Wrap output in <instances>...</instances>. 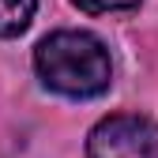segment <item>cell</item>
Returning <instances> with one entry per match:
<instances>
[{
    "label": "cell",
    "instance_id": "6da1fadb",
    "mask_svg": "<svg viewBox=\"0 0 158 158\" xmlns=\"http://www.w3.org/2000/svg\"><path fill=\"white\" fill-rule=\"evenodd\" d=\"M38 79L64 98H98L113 83V60L102 38L87 30H56L34 49Z\"/></svg>",
    "mask_w": 158,
    "mask_h": 158
},
{
    "label": "cell",
    "instance_id": "7a4b0ae2",
    "mask_svg": "<svg viewBox=\"0 0 158 158\" xmlns=\"http://www.w3.org/2000/svg\"><path fill=\"white\" fill-rule=\"evenodd\" d=\"M90 158H158V124L139 113H113L87 135Z\"/></svg>",
    "mask_w": 158,
    "mask_h": 158
},
{
    "label": "cell",
    "instance_id": "3957f363",
    "mask_svg": "<svg viewBox=\"0 0 158 158\" xmlns=\"http://www.w3.org/2000/svg\"><path fill=\"white\" fill-rule=\"evenodd\" d=\"M38 11V0H0V38H19Z\"/></svg>",
    "mask_w": 158,
    "mask_h": 158
},
{
    "label": "cell",
    "instance_id": "277c9868",
    "mask_svg": "<svg viewBox=\"0 0 158 158\" xmlns=\"http://www.w3.org/2000/svg\"><path fill=\"white\" fill-rule=\"evenodd\" d=\"M75 8H83L90 15H109V11H132L139 8V0H72Z\"/></svg>",
    "mask_w": 158,
    "mask_h": 158
}]
</instances>
